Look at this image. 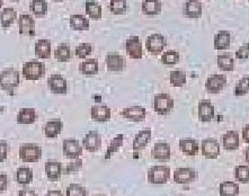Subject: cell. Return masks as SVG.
I'll return each mask as SVG.
<instances>
[{"instance_id":"obj_1","label":"cell","mask_w":249,"mask_h":196,"mask_svg":"<svg viewBox=\"0 0 249 196\" xmlns=\"http://www.w3.org/2000/svg\"><path fill=\"white\" fill-rule=\"evenodd\" d=\"M19 71L15 68H7L0 72V89L13 94L14 89L19 86Z\"/></svg>"},{"instance_id":"obj_2","label":"cell","mask_w":249,"mask_h":196,"mask_svg":"<svg viewBox=\"0 0 249 196\" xmlns=\"http://www.w3.org/2000/svg\"><path fill=\"white\" fill-rule=\"evenodd\" d=\"M45 70L46 68L43 62L33 59V60H30V61L26 63H24L22 73H23V77L26 80L36 81V80H40L42 77H44Z\"/></svg>"},{"instance_id":"obj_3","label":"cell","mask_w":249,"mask_h":196,"mask_svg":"<svg viewBox=\"0 0 249 196\" xmlns=\"http://www.w3.org/2000/svg\"><path fill=\"white\" fill-rule=\"evenodd\" d=\"M174 98L168 94H157L154 98L155 112L161 116L170 114L174 108Z\"/></svg>"},{"instance_id":"obj_4","label":"cell","mask_w":249,"mask_h":196,"mask_svg":"<svg viewBox=\"0 0 249 196\" xmlns=\"http://www.w3.org/2000/svg\"><path fill=\"white\" fill-rule=\"evenodd\" d=\"M170 179V168L167 166H152L148 170V181L154 185L166 184Z\"/></svg>"},{"instance_id":"obj_5","label":"cell","mask_w":249,"mask_h":196,"mask_svg":"<svg viewBox=\"0 0 249 196\" xmlns=\"http://www.w3.org/2000/svg\"><path fill=\"white\" fill-rule=\"evenodd\" d=\"M167 45V40L162 34L156 33L149 35L145 40V49L149 53H151L152 55H159L163 53Z\"/></svg>"},{"instance_id":"obj_6","label":"cell","mask_w":249,"mask_h":196,"mask_svg":"<svg viewBox=\"0 0 249 196\" xmlns=\"http://www.w3.org/2000/svg\"><path fill=\"white\" fill-rule=\"evenodd\" d=\"M42 148L36 144H24L19 148V158L25 162H36L42 158Z\"/></svg>"},{"instance_id":"obj_7","label":"cell","mask_w":249,"mask_h":196,"mask_svg":"<svg viewBox=\"0 0 249 196\" xmlns=\"http://www.w3.org/2000/svg\"><path fill=\"white\" fill-rule=\"evenodd\" d=\"M125 51L127 55L133 60L143 58V45L138 35H131L125 41Z\"/></svg>"},{"instance_id":"obj_8","label":"cell","mask_w":249,"mask_h":196,"mask_svg":"<svg viewBox=\"0 0 249 196\" xmlns=\"http://www.w3.org/2000/svg\"><path fill=\"white\" fill-rule=\"evenodd\" d=\"M18 33L22 36L33 37L36 30H35V19L30 14H20L18 16Z\"/></svg>"},{"instance_id":"obj_9","label":"cell","mask_w":249,"mask_h":196,"mask_svg":"<svg viewBox=\"0 0 249 196\" xmlns=\"http://www.w3.org/2000/svg\"><path fill=\"white\" fill-rule=\"evenodd\" d=\"M62 151L63 155L70 160L80 159L83 155V145L76 139H66L62 143Z\"/></svg>"},{"instance_id":"obj_10","label":"cell","mask_w":249,"mask_h":196,"mask_svg":"<svg viewBox=\"0 0 249 196\" xmlns=\"http://www.w3.org/2000/svg\"><path fill=\"white\" fill-rule=\"evenodd\" d=\"M227 86V77L222 73H215L206 79L205 89L209 94H219Z\"/></svg>"},{"instance_id":"obj_11","label":"cell","mask_w":249,"mask_h":196,"mask_svg":"<svg viewBox=\"0 0 249 196\" xmlns=\"http://www.w3.org/2000/svg\"><path fill=\"white\" fill-rule=\"evenodd\" d=\"M48 86L51 92L56 95H65L68 91V83L66 78L59 73H54L49 77Z\"/></svg>"},{"instance_id":"obj_12","label":"cell","mask_w":249,"mask_h":196,"mask_svg":"<svg viewBox=\"0 0 249 196\" xmlns=\"http://www.w3.org/2000/svg\"><path fill=\"white\" fill-rule=\"evenodd\" d=\"M174 181L176 184L180 185H187L194 181L197 178L196 170L193 168H188V167H181V168H177L173 175Z\"/></svg>"},{"instance_id":"obj_13","label":"cell","mask_w":249,"mask_h":196,"mask_svg":"<svg viewBox=\"0 0 249 196\" xmlns=\"http://www.w3.org/2000/svg\"><path fill=\"white\" fill-rule=\"evenodd\" d=\"M197 116H198V120L203 123H209L214 120L215 108L211 103V101H209V99H203V101L198 103Z\"/></svg>"},{"instance_id":"obj_14","label":"cell","mask_w":249,"mask_h":196,"mask_svg":"<svg viewBox=\"0 0 249 196\" xmlns=\"http://www.w3.org/2000/svg\"><path fill=\"white\" fill-rule=\"evenodd\" d=\"M202 155L206 159H216L220 155V144L216 139L208 138L202 141Z\"/></svg>"},{"instance_id":"obj_15","label":"cell","mask_w":249,"mask_h":196,"mask_svg":"<svg viewBox=\"0 0 249 196\" xmlns=\"http://www.w3.org/2000/svg\"><path fill=\"white\" fill-rule=\"evenodd\" d=\"M83 148L89 152L98 151L102 147V137L97 131H89L85 135L81 142Z\"/></svg>"},{"instance_id":"obj_16","label":"cell","mask_w":249,"mask_h":196,"mask_svg":"<svg viewBox=\"0 0 249 196\" xmlns=\"http://www.w3.org/2000/svg\"><path fill=\"white\" fill-rule=\"evenodd\" d=\"M105 63L108 71H112V72H122L126 67L125 59L117 53H108L105 56Z\"/></svg>"},{"instance_id":"obj_17","label":"cell","mask_w":249,"mask_h":196,"mask_svg":"<svg viewBox=\"0 0 249 196\" xmlns=\"http://www.w3.org/2000/svg\"><path fill=\"white\" fill-rule=\"evenodd\" d=\"M183 14L187 18H201L203 14V5L200 0H187L184 5Z\"/></svg>"},{"instance_id":"obj_18","label":"cell","mask_w":249,"mask_h":196,"mask_svg":"<svg viewBox=\"0 0 249 196\" xmlns=\"http://www.w3.org/2000/svg\"><path fill=\"white\" fill-rule=\"evenodd\" d=\"M122 116L124 119H127L132 122H143L145 120V115H147V110L142 106H130V107H125L122 109Z\"/></svg>"},{"instance_id":"obj_19","label":"cell","mask_w":249,"mask_h":196,"mask_svg":"<svg viewBox=\"0 0 249 196\" xmlns=\"http://www.w3.org/2000/svg\"><path fill=\"white\" fill-rule=\"evenodd\" d=\"M90 116L94 122L106 123L111 120V108L105 105H94L90 108Z\"/></svg>"},{"instance_id":"obj_20","label":"cell","mask_w":249,"mask_h":196,"mask_svg":"<svg viewBox=\"0 0 249 196\" xmlns=\"http://www.w3.org/2000/svg\"><path fill=\"white\" fill-rule=\"evenodd\" d=\"M240 135L238 131H228L222 137L223 149L227 151H234L239 149Z\"/></svg>"},{"instance_id":"obj_21","label":"cell","mask_w":249,"mask_h":196,"mask_svg":"<svg viewBox=\"0 0 249 196\" xmlns=\"http://www.w3.org/2000/svg\"><path fill=\"white\" fill-rule=\"evenodd\" d=\"M151 156L159 161H167L172 157V150L168 143L166 142H157L155 143L151 150Z\"/></svg>"},{"instance_id":"obj_22","label":"cell","mask_w":249,"mask_h":196,"mask_svg":"<svg viewBox=\"0 0 249 196\" xmlns=\"http://www.w3.org/2000/svg\"><path fill=\"white\" fill-rule=\"evenodd\" d=\"M45 174L50 180L56 181L62 175V163L56 160H48L45 162Z\"/></svg>"},{"instance_id":"obj_23","label":"cell","mask_w":249,"mask_h":196,"mask_svg":"<svg viewBox=\"0 0 249 196\" xmlns=\"http://www.w3.org/2000/svg\"><path fill=\"white\" fill-rule=\"evenodd\" d=\"M231 33L229 31H220L214 36L213 46L216 51H226L230 48Z\"/></svg>"},{"instance_id":"obj_24","label":"cell","mask_w":249,"mask_h":196,"mask_svg":"<svg viewBox=\"0 0 249 196\" xmlns=\"http://www.w3.org/2000/svg\"><path fill=\"white\" fill-rule=\"evenodd\" d=\"M35 54H36L38 59H42V60L51 58L52 55L51 41L45 40V38L38 40L36 43H35Z\"/></svg>"},{"instance_id":"obj_25","label":"cell","mask_w":249,"mask_h":196,"mask_svg":"<svg viewBox=\"0 0 249 196\" xmlns=\"http://www.w3.org/2000/svg\"><path fill=\"white\" fill-rule=\"evenodd\" d=\"M69 24L70 27L72 28L73 31L78 32H84V31H89L90 24L89 19L84 15H80V14H73V15L70 16L69 18Z\"/></svg>"},{"instance_id":"obj_26","label":"cell","mask_w":249,"mask_h":196,"mask_svg":"<svg viewBox=\"0 0 249 196\" xmlns=\"http://www.w3.org/2000/svg\"><path fill=\"white\" fill-rule=\"evenodd\" d=\"M141 10L145 16H157L161 13L162 3L160 0H143Z\"/></svg>"},{"instance_id":"obj_27","label":"cell","mask_w":249,"mask_h":196,"mask_svg":"<svg viewBox=\"0 0 249 196\" xmlns=\"http://www.w3.org/2000/svg\"><path fill=\"white\" fill-rule=\"evenodd\" d=\"M151 134L152 133L150 129H144V130L139 131L133 140V144H132L133 151H140L142 149L147 147L149 141H150L151 139Z\"/></svg>"},{"instance_id":"obj_28","label":"cell","mask_w":249,"mask_h":196,"mask_svg":"<svg viewBox=\"0 0 249 196\" xmlns=\"http://www.w3.org/2000/svg\"><path fill=\"white\" fill-rule=\"evenodd\" d=\"M17 19V12L13 7H6L0 12V25L2 28H9Z\"/></svg>"},{"instance_id":"obj_29","label":"cell","mask_w":249,"mask_h":196,"mask_svg":"<svg viewBox=\"0 0 249 196\" xmlns=\"http://www.w3.org/2000/svg\"><path fill=\"white\" fill-rule=\"evenodd\" d=\"M37 120V113L35 108L32 107H23L20 108L18 115H17V123L23 124V125H30L35 123Z\"/></svg>"},{"instance_id":"obj_30","label":"cell","mask_w":249,"mask_h":196,"mask_svg":"<svg viewBox=\"0 0 249 196\" xmlns=\"http://www.w3.org/2000/svg\"><path fill=\"white\" fill-rule=\"evenodd\" d=\"M216 65L222 71H233L236 68L233 55L231 53H221L216 56Z\"/></svg>"},{"instance_id":"obj_31","label":"cell","mask_w":249,"mask_h":196,"mask_svg":"<svg viewBox=\"0 0 249 196\" xmlns=\"http://www.w3.org/2000/svg\"><path fill=\"white\" fill-rule=\"evenodd\" d=\"M179 149L185 156H196L198 152V143L192 138L179 140Z\"/></svg>"},{"instance_id":"obj_32","label":"cell","mask_w":249,"mask_h":196,"mask_svg":"<svg viewBox=\"0 0 249 196\" xmlns=\"http://www.w3.org/2000/svg\"><path fill=\"white\" fill-rule=\"evenodd\" d=\"M85 10H86V15L89 17L90 19L99 20L103 17V9L102 6L95 0H87L85 2Z\"/></svg>"},{"instance_id":"obj_33","label":"cell","mask_w":249,"mask_h":196,"mask_svg":"<svg viewBox=\"0 0 249 196\" xmlns=\"http://www.w3.org/2000/svg\"><path fill=\"white\" fill-rule=\"evenodd\" d=\"M63 130V123L61 120L49 121L44 126V134L46 138L53 139L56 138Z\"/></svg>"},{"instance_id":"obj_34","label":"cell","mask_w":249,"mask_h":196,"mask_svg":"<svg viewBox=\"0 0 249 196\" xmlns=\"http://www.w3.org/2000/svg\"><path fill=\"white\" fill-rule=\"evenodd\" d=\"M49 5L46 0H31L30 2V10L32 15L35 17H44L48 14Z\"/></svg>"},{"instance_id":"obj_35","label":"cell","mask_w":249,"mask_h":196,"mask_svg":"<svg viewBox=\"0 0 249 196\" xmlns=\"http://www.w3.org/2000/svg\"><path fill=\"white\" fill-rule=\"evenodd\" d=\"M79 71L84 76H95L99 71L98 61L96 59H86L80 63Z\"/></svg>"},{"instance_id":"obj_36","label":"cell","mask_w":249,"mask_h":196,"mask_svg":"<svg viewBox=\"0 0 249 196\" xmlns=\"http://www.w3.org/2000/svg\"><path fill=\"white\" fill-rule=\"evenodd\" d=\"M54 58L59 62H68L71 59V48L68 43H61L54 50Z\"/></svg>"},{"instance_id":"obj_37","label":"cell","mask_w":249,"mask_h":196,"mask_svg":"<svg viewBox=\"0 0 249 196\" xmlns=\"http://www.w3.org/2000/svg\"><path fill=\"white\" fill-rule=\"evenodd\" d=\"M15 179L20 185H28L33 180V170L27 167H20L15 174Z\"/></svg>"},{"instance_id":"obj_38","label":"cell","mask_w":249,"mask_h":196,"mask_svg":"<svg viewBox=\"0 0 249 196\" xmlns=\"http://www.w3.org/2000/svg\"><path fill=\"white\" fill-rule=\"evenodd\" d=\"M219 193L221 196H237L239 194V185L234 181H223L220 184Z\"/></svg>"},{"instance_id":"obj_39","label":"cell","mask_w":249,"mask_h":196,"mask_svg":"<svg viewBox=\"0 0 249 196\" xmlns=\"http://www.w3.org/2000/svg\"><path fill=\"white\" fill-rule=\"evenodd\" d=\"M169 80H170V84H172V86H174V87H183V86H185V85H186L187 76L183 70L176 69V70H173L172 72H170Z\"/></svg>"},{"instance_id":"obj_40","label":"cell","mask_w":249,"mask_h":196,"mask_svg":"<svg viewBox=\"0 0 249 196\" xmlns=\"http://www.w3.org/2000/svg\"><path fill=\"white\" fill-rule=\"evenodd\" d=\"M123 142H124V135L123 134H117L116 137L111 141V143H109L107 150H106L104 158L105 159H111L113 153H115L121 147H122Z\"/></svg>"},{"instance_id":"obj_41","label":"cell","mask_w":249,"mask_h":196,"mask_svg":"<svg viewBox=\"0 0 249 196\" xmlns=\"http://www.w3.org/2000/svg\"><path fill=\"white\" fill-rule=\"evenodd\" d=\"M109 12L113 15H124L127 12V1L126 0H111Z\"/></svg>"},{"instance_id":"obj_42","label":"cell","mask_w":249,"mask_h":196,"mask_svg":"<svg viewBox=\"0 0 249 196\" xmlns=\"http://www.w3.org/2000/svg\"><path fill=\"white\" fill-rule=\"evenodd\" d=\"M180 55L175 50H168L161 54V62L165 66H175L179 62Z\"/></svg>"},{"instance_id":"obj_43","label":"cell","mask_w":249,"mask_h":196,"mask_svg":"<svg viewBox=\"0 0 249 196\" xmlns=\"http://www.w3.org/2000/svg\"><path fill=\"white\" fill-rule=\"evenodd\" d=\"M234 178L239 183H249V166H237L234 169Z\"/></svg>"},{"instance_id":"obj_44","label":"cell","mask_w":249,"mask_h":196,"mask_svg":"<svg viewBox=\"0 0 249 196\" xmlns=\"http://www.w3.org/2000/svg\"><path fill=\"white\" fill-rule=\"evenodd\" d=\"M249 92V77H243L239 79L236 88H234V96L236 97H240V96L247 95Z\"/></svg>"},{"instance_id":"obj_45","label":"cell","mask_w":249,"mask_h":196,"mask_svg":"<svg viewBox=\"0 0 249 196\" xmlns=\"http://www.w3.org/2000/svg\"><path fill=\"white\" fill-rule=\"evenodd\" d=\"M92 46L90 43H81L74 49V54L79 59H87L91 54Z\"/></svg>"},{"instance_id":"obj_46","label":"cell","mask_w":249,"mask_h":196,"mask_svg":"<svg viewBox=\"0 0 249 196\" xmlns=\"http://www.w3.org/2000/svg\"><path fill=\"white\" fill-rule=\"evenodd\" d=\"M66 196H87V191L80 184H70L67 188Z\"/></svg>"},{"instance_id":"obj_47","label":"cell","mask_w":249,"mask_h":196,"mask_svg":"<svg viewBox=\"0 0 249 196\" xmlns=\"http://www.w3.org/2000/svg\"><path fill=\"white\" fill-rule=\"evenodd\" d=\"M234 56L238 60H248L249 59V42L248 43H245L240 46L239 49L237 50L236 53H234Z\"/></svg>"},{"instance_id":"obj_48","label":"cell","mask_w":249,"mask_h":196,"mask_svg":"<svg viewBox=\"0 0 249 196\" xmlns=\"http://www.w3.org/2000/svg\"><path fill=\"white\" fill-rule=\"evenodd\" d=\"M81 167H83V160L81 159H76L74 160V161H71L70 163H68V165H67V167L65 169H62V170H65V174H71V173H76V172H78V170H79Z\"/></svg>"},{"instance_id":"obj_49","label":"cell","mask_w":249,"mask_h":196,"mask_svg":"<svg viewBox=\"0 0 249 196\" xmlns=\"http://www.w3.org/2000/svg\"><path fill=\"white\" fill-rule=\"evenodd\" d=\"M9 145L6 140H0V162L5 161L8 157Z\"/></svg>"},{"instance_id":"obj_50","label":"cell","mask_w":249,"mask_h":196,"mask_svg":"<svg viewBox=\"0 0 249 196\" xmlns=\"http://www.w3.org/2000/svg\"><path fill=\"white\" fill-rule=\"evenodd\" d=\"M8 187V177L6 174H0V193L5 192Z\"/></svg>"},{"instance_id":"obj_51","label":"cell","mask_w":249,"mask_h":196,"mask_svg":"<svg viewBox=\"0 0 249 196\" xmlns=\"http://www.w3.org/2000/svg\"><path fill=\"white\" fill-rule=\"evenodd\" d=\"M18 196H38L35 191L30 190V188H23L18 192Z\"/></svg>"},{"instance_id":"obj_52","label":"cell","mask_w":249,"mask_h":196,"mask_svg":"<svg viewBox=\"0 0 249 196\" xmlns=\"http://www.w3.org/2000/svg\"><path fill=\"white\" fill-rule=\"evenodd\" d=\"M243 140L246 142V143H249V124L245 125L243 129Z\"/></svg>"},{"instance_id":"obj_53","label":"cell","mask_w":249,"mask_h":196,"mask_svg":"<svg viewBox=\"0 0 249 196\" xmlns=\"http://www.w3.org/2000/svg\"><path fill=\"white\" fill-rule=\"evenodd\" d=\"M46 196H63V194L61 191L53 190V191H49L48 193H46Z\"/></svg>"},{"instance_id":"obj_54","label":"cell","mask_w":249,"mask_h":196,"mask_svg":"<svg viewBox=\"0 0 249 196\" xmlns=\"http://www.w3.org/2000/svg\"><path fill=\"white\" fill-rule=\"evenodd\" d=\"M245 159H246V162L249 165V147L245 150Z\"/></svg>"},{"instance_id":"obj_55","label":"cell","mask_w":249,"mask_h":196,"mask_svg":"<svg viewBox=\"0 0 249 196\" xmlns=\"http://www.w3.org/2000/svg\"><path fill=\"white\" fill-rule=\"evenodd\" d=\"M53 1H55V2H61V1H63V0H53Z\"/></svg>"},{"instance_id":"obj_56","label":"cell","mask_w":249,"mask_h":196,"mask_svg":"<svg viewBox=\"0 0 249 196\" xmlns=\"http://www.w3.org/2000/svg\"><path fill=\"white\" fill-rule=\"evenodd\" d=\"M2 3H3L2 0H0V8H1V7H2Z\"/></svg>"},{"instance_id":"obj_57","label":"cell","mask_w":249,"mask_h":196,"mask_svg":"<svg viewBox=\"0 0 249 196\" xmlns=\"http://www.w3.org/2000/svg\"><path fill=\"white\" fill-rule=\"evenodd\" d=\"M10 1H14V2H17V1H19V0H10Z\"/></svg>"},{"instance_id":"obj_58","label":"cell","mask_w":249,"mask_h":196,"mask_svg":"<svg viewBox=\"0 0 249 196\" xmlns=\"http://www.w3.org/2000/svg\"><path fill=\"white\" fill-rule=\"evenodd\" d=\"M94 196H105V195H94Z\"/></svg>"},{"instance_id":"obj_59","label":"cell","mask_w":249,"mask_h":196,"mask_svg":"<svg viewBox=\"0 0 249 196\" xmlns=\"http://www.w3.org/2000/svg\"><path fill=\"white\" fill-rule=\"evenodd\" d=\"M175 196H180V195H175Z\"/></svg>"},{"instance_id":"obj_60","label":"cell","mask_w":249,"mask_h":196,"mask_svg":"<svg viewBox=\"0 0 249 196\" xmlns=\"http://www.w3.org/2000/svg\"><path fill=\"white\" fill-rule=\"evenodd\" d=\"M248 1H249V0H248Z\"/></svg>"}]
</instances>
